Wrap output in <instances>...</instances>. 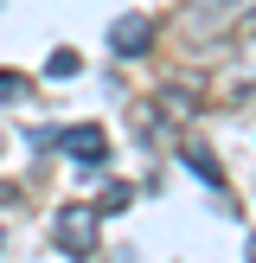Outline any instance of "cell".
Wrapping results in <instances>:
<instances>
[{
	"instance_id": "obj_1",
	"label": "cell",
	"mask_w": 256,
	"mask_h": 263,
	"mask_svg": "<svg viewBox=\"0 0 256 263\" xmlns=\"http://www.w3.org/2000/svg\"><path fill=\"white\" fill-rule=\"evenodd\" d=\"M250 7H256V0H192V7H186V32L192 39H218L224 26H237Z\"/></svg>"
},
{
	"instance_id": "obj_6",
	"label": "cell",
	"mask_w": 256,
	"mask_h": 263,
	"mask_svg": "<svg viewBox=\"0 0 256 263\" xmlns=\"http://www.w3.org/2000/svg\"><path fill=\"white\" fill-rule=\"evenodd\" d=\"M45 71H51V77H77V51H51Z\"/></svg>"
},
{
	"instance_id": "obj_5",
	"label": "cell",
	"mask_w": 256,
	"mask_h": 263,
	"mask_svg": "<svg viewBox=\"0 0 256 263\" xmlns=\"http://www.w3.org/2000/svg\"><path fill=\"white\" fill-rule=\"evenodd\" d=\"M128 205H135V186L115 180V186H102V205H96V212H128Z\"/></svg>"
},
{
	"instance_id": "obj_7",
	"label": "cell",
	"mask_w": 256,
	"mask_h": 263,
	"mask_svg": "<svg viewBox=\"0 0 256 263\" xmlns=\"http://www.w3.org/2000/svg\"><path fill=\"white\" fill-rule=\"evenodd\" d=\"M13 97H26V77L19 71H0V103H13Z\"/></svg>"
},
{
	"instance_id": "obj_2",
	"label": "cell",
	"mask_w": 256,
	"mask_h": 263,
	"mask_svg": "<svg viewBox=\"0 0 256 263\" xmlns=\"http://www.w3.org/2000/svg\"><path fill=\"white\" fill-rule=\"evenodd\" d=\"M51 238H58L64 251L90 257V251H96V205H64V212L51 218Z\"/></svg>"
},
{
	"instance_id": "obj_8",
	"label": "cell",
	"mask_w": 256,
	"mask_h": 263,
	"mask_svg": "<svg viewBox=\"0 0 256 263\" xmlns=\"http://www.w3.org/2000/svg\"><path fill=\"white\" fill-rule=\"evenodd\" d=\"M186 161H192V174H205V180H218V161H211V154H205V148H192Z\"/></svg>"
},
{
	"instance_id": "obj_9",
	"label": "cell",
	"mask_w": 256,
	"mask_h": 263,
	"mask_svg": "<svg viewBox=\"0 0 256 263\" xmlns=\"http://www.w3.org/2000/svg\"><path fill=\"white\" fill-rule=\"evenodd\" d=\"M250 257H256V238H250Z\"/></svg>"
},
{
	"instance_id": "obj_3",
	"label": "cell",
	"mask_w": 256,
	"mask_h": 263,
	"mask_svg": "<svg viewBox=\"0 0 256 263\" xmlns=\"http://www.w3.org/2000/svg\"><path fill=\"white\" fill-rule=\"evenodd\" d=\"M58 141H64V154H71L77 167H102V161H109V135H102L96 122H83V128H64Z\"/></svg>"
},
{
	"instance_id": "obj_4",
	"label": "cell",
	"mask_w": 256,
	"mask_h": 263,
	"mask_svg": "<svg viewBox=\"0 0 256 263\" xmlns=\"http://www.w3.org/2000/svg\"><path fill=\"white\" fill-rule=\"evenodd\" d=\"M115 51H122V58H135V51H147L154 45V20H141V13H128V20H115Z\"/></svg>"
}]
</instances>
